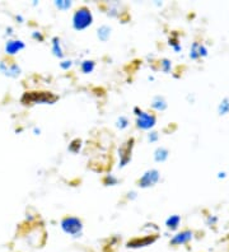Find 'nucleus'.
Masks as SVG:
<instances>
[{
	"label": "nucleus",
	"mask_w": 229,
	"mask_h": 252,
	"mask_svg": "<svg viewBox=\"0 0 229 252\" xmlns=\"http://www.w3.org/2000/svg\"><path fill=\"white\" fill-rule=\"evenodd\" d=\"M131 147H132V140H130L129 143H126V148H128V149L125 151L124 148H121V151H120V153H121V158H122V166H124L129 159H130V156H129L130 151H129V149H131Z\"/></svg>",
	"instance_id": "423d86ee"
},
{
	"label": "nucleus",
	"mask_w": 229,
	"mask_h": 252,
	"mask_svg": "<svg viewBox=\"0 0 229 252\" xmlns=\"http://www.w3.org/2000/svg\"><path fill=\"white\" fill-rule=\"evenodd\" d=\"M21 47H23V45H21V43H17V42H13L12 41V42H10L9 45L6 46V50H8L10 54H14L15 51L21 49Z\"/></svg>",
	"instance_id": "6e6552de"
},
{
	"label": "nucleus",
	"mask_w": 229,
	"mask_h": 252,
	"mask_svg": "<svg viewBox=\"0 0 229 252\" xmlns=\"http://www.w3.org/2000/svg\"><path fill=\"white\" fill-rule=\"evenodd\" d=\"M25 98H28V102H49V103H52L58 99L51 93H40V94L31 93V94H26Z\"/></svg>",
	"instance_id": "7ed1b4c3"
},
{
	"label": "nucleus",
	"mask_w": 229,
	"mask_h": 252,
	"mask_svg": "<svg viewBox=\"0 0 229 252\" xmlns=\"http://www.w3.org/2000/svg\"><path fill=\"white\" fill-rule=\"evenodd\" d=\"M157 181H158V172L157 171H150L147 175H144L143 179L140 180V185L143 188H147V186L154 185Z\"/></svg>",
	"instance_id": "39448f33"
},
{
	"label": "nucleus",
	"mask_w": 229,
	"mask_h": 252,
	"mask_svg": "<svg viewBox=\"0 0 229 252\" xmlns=\"http://www.w3.org/2000/svg\"><path fill=\"white\" fill-rule=\"evenodd\" d=\"M154 240H150V238H147V240H134L132 242L129 243V246L131 247H141L144 245H148V243H152Z\"/></svg>",
	"instance_id": "0eeeda50"
},
{
	"label": "nucleus",
	"mask_w": 229,
	"mask_h": 252,
	"mask_svg": "<svg viewBox=\"0 0 229 252\" xmlns=\"http://www.w3.org/2000/svg\"><path fill=\"white\" fill-rule=\"evenodd\" d=\"M177 223H178V217H174V218H172V219H169V220H168V225H169V227H176V225H177Z\"/></svg>",
	"instance_id": "9b49d317"
},
{
	"label": "nucleus",
	"mask_w": 229,
	"mask_h": 252,
	"mask_svg": "<svg viewBox=\"0 0 229 252\" xmlns=\"http://www.w3.org/2000/svg\"><path fill=\"white\" fill-rule=\"evenodd\" d=\"M91 13H89L86 8L78 10V12L75 13V16H74V26H75V28H78V30L86 28L87 26L91 25Z\"/></svg>",
	"instance_id": "f257e3e1"
},
{
	"label": "nucleus",
	"mask_w": 229,
	"mask_h": 252,
	"mask_svg": "<svg viewBox=\"0 0 229 252\" xmlns=\"http://www.w3.org/2000/svg\"><path fill=\"white\" fill-rule=\"evenodd\" d=\"M63 228L67 233L75 234L82 229V223L76 218H66L63 221Z\"/></svg>",
	"instance_id": "f03ea898"
},
{
	"label": "nucleus",
	"mask_w": 229,
	"mask_h": 252,
	"mask_svg": "<svg viewBox=\"0 0 229 252\" xmlns=\"http://www.w3.org/2000/svg\"><path fill=\"white\" fill-rule=\"evenodd\" d=\"M139 120H137V124H139V126H141L143 129H149L150 126L154 125V121H156V119L153 116H150V115L145 114V112H139Z\"/></svg>",
	"instance_id": "20e7f679"
},
{
	"label": "nucleus",
	"mask_w": 229,
	"mask_h": 252,
	"mask_svg": "<svg viewBox=\"0 0 229 252\" xmlns=\"http://www.w3.org/2000/svg\"><path fill=\"white\" fill-rule=\"evenodd\" d=\"M190 236L187 233H183V234H180V236L177 237V238H174L173 240V243H177V242H183V241L189 240Z\"/></svg>",
	"instance_id": "1a4fd4ad"
},
{
	"label": "nucleus",
	"mask_w": 229,
	"mask_h": 252,
	"mask_svg": "<svg viewBox=\"0 0 229 252\" xmlns=\"http://www.w3.org/2000/svg\"><path fill=\"white\" fill-rule=\"evenodd\" d=\"M83 69H84V71H91L92 69H93V63L92 62H86L84 63V65H83Z\"/></svg>",
	"instance_id": "9d476101"
}]
</instances>
